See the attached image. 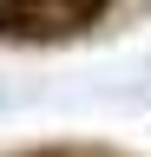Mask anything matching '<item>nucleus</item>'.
Wrapping results in <instances>:
<instances>
[{
    "instance_id": "obj_1",
    "label": "nucleus",
    "mask_w": 151,
    "mask_h": 157,
    "mask_svg": "<svg viewBox=\"0 0 151 157\" xmlns=\"http://www.w3.org/2000/svg\"><path fill=\"white\" fill-rule=\"evenodd\" d=\"M112 0H0V39L7 46H59L105 26Z\"/></svg>"
},
{
    "instance_id": "obj_2",
    "label": "nucleus",
    "mask_w": 151,
    "mask_h": 157,
    "mask_svg": "<svg viewBox=\"0 0 151 157\" xmlns=\"http://www.w3.org/2000/svg\"><path fill=\"white\" fill-rule=\"evenodd\" d=\"M13 157H125L112 144H33V151H13Z\"/></svg>"
}]
</instances>
